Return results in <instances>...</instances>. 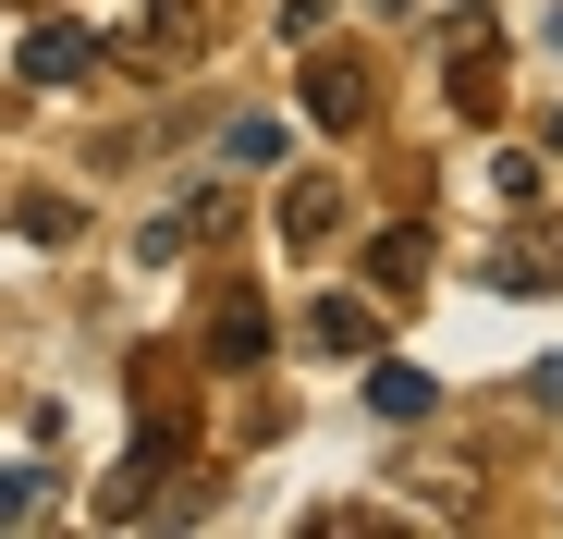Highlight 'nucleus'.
I'll return each mask as SVG.
<instances>
[{
	"label": "nucleus",
	"mask_w": 563,
	"mask_h": 539,
	"mask_svg": "<svg viewBox=\"0 0 563 539\" xmlns=\"http://www.w3.org/2000/svg\"><path fill=\"white\" fill-rule=\"evenodd\" d=\"M269 343H282V319H269V295H257V283H221V295L197 307V369H209V381H245Z\"/></svg>",
	"instance_id": "obj_1"
},
{
	"label": "nucleus",
	"mask_w": 563,
	"mask_h": 539,
	"mask_svg": "<svg viewBox=\"0 0 563 539\" xmlns=\"http://www.w3.org/2000/svg\"><path fill=\"white\" fill-rule=\"evenodd\" d=\"M135 466L147 479L197 466V405H184V369H159V355H135Z\"/></svg>",
	"instance_id": "obj_2"
},
{
	"label": "nucleus",
	"mask_w": 563,
	"mask_h": 539,
	"mask_svg": "<svg viewBox=\"0 0 563 539\" xmlns=\"http://www.w3.org/2000/svg\"><path fill=\"white\" fill-rule=\"evenodd\" d=\"M441 86H453V111H465V123H490V111H503V37H490L478 13H453V50H441Z\"/></svg>",
	"instance_id": "obj_3"
},
{
	"label": "nucleus",
	"mask_w": 563,
	"mask_h": 539,
	"mask_svg": "<svg viewBox=\"0 0 563 539\" xmlns=\"http://www.w3.org/2000/svg\"><path fill=\"white\" fill-rule=\"evenodd\" d=\"M367 111H380V74H367L355 50H319V62H307V123H319V135H355Z\"/></svg>",
	"instance_id": "obj_4"
},
{
	"label": "nucleus",
	"mask_w": 563,
	"mask_h": 539,
	"mask_svg": "<svg viewBox=\"0 0 563 539\" xmlns=\"http://www.w3.org/2000/svg\"><path fill=\"white\" fill-rule=\"evenodd\" d=\"M307 355H343V369H355V355H380V307H367V295H307Z\"/></svg>",
	"instance_id": "obj_5"
},
{
	"label": "nucleus",
	"mask_w": 563,
	"mask_h": 539,
	"mask_svg": "<svg viewBox=\"0 0 563 539\" xmlns=\"http://www.w3.org/2000/svg\"><path fill=\"white\" fill-rule=\"evenodd\" d=\"M343 233V172H295L282 185V245H331Z\"/></svg>",
	"instance_id": "obj_6"
},
{
	"label": "nucleus",
	"mask_w": 563,
	"mask_h": 539,
	"mask_svg": "<svg viewBox=\"0 0 563 539\" xmlns=\"http://www.w3.org/2000/svg\"><path fill=\"white\" fill-rule=\"evenodd\" d=\"M197 37H209V25H197V0H147L135 62H147V74H184V62H197Z\"/></svg>",
	"instance_id": "obj_7"
},
{
	"label": "nucleus",
	"mask_w": 563,
	"mask_h": 539,
	"mask_svg": "<svg viewBox=\"0 0 563 539\" xmlns=\"http://www.w3.org/2000/svg\"><path fill=\"white\" fill-rule=\"evenodd\" d=\"M417 283H429V233H417V221H393L380 245H367V295H380V307H405Z\"/></svg>",
	"instance_id": "obj_8"
},
{
	"label": "nucleus",
	"mask_w": 563,
	"mask_h": 539,
	"mask_svg": "<svg viewBox=\"0 0 563 539\" xmlns=\"http://www.w3.org/2000/svg\"><path fill=\"white\" fill-rule=\"evenodd\" d=\"M74 74H99V37L86 25H37L25 37V86H74Z\"/></svg>",
	"instance_id": "obj_9"
},
{
	"label": "nucleus",
	"mask_w": 563,
	"mask_h": 539,
	"mask_svg": "<svg viewBox=\"0 0 563 539\" xmlns=\"http://www.w3.org/2000/svg\"><path fill=\"white\" fill-rule=\"evenodd\" d=\"M429 405H441V381H429V369H393V355H380V369H367V417H393V429H417Z\"/></svg>",
	"instance_id": "obj_10"
},
{
	"label": "nucleus",
	"mask_w": 563,
	"mask_h": 539,
	"mask_svg": "<svg viewBox=\"0 0 563 539\" xmlns=\"http://www.w3.org/2000/svg\"><path fill=\"white\" fill-rule=\"evenodd\" d=\"M282 147H295V135H282V111H245V123H221V172H269Z\"/></svg>",
	"instance_id": "obj_11"
},
{
	"label": "nucleus",
	"mask_w": 563,
	"mask_h": 539,
	"mask_svg": "<svg viewBox=\"0 0 563 539\" xmlns=\"http://www.w3.org/2000/svg\"><path fill=\"white\" fill-rule=\"evenodd\" d=\"M551 270H563V257H539V245H490L478 283H490V295H551Z\"/></svg>",
	"instance_id": "obj_12"
},
{
	"label": "nucleus",
	"mask_w": 563,
	"mask_h": 539,
	"mask_svg": "<svg viewBox=\"0 0 563 539\" xmlns=\"http://www.w3.org/2000/svg\"><path fill=\"white\" fill-rule=\"evenodd\" d=\"M37 503H62V454H25V466H0V527H13V515H37Z\"/></svg>",
	"instance_id": "obj_13"
},
{
	"label": "nucleus",
	"mask_w": 563,
	"mask_h": 539,
	"mask_svg": "<svg viewBox=\"0 0 563 539\" xmlns=\"http://www.w3.org/2000/svg\"><path fill=\"white\" fill-rule=\"evenodd\" d=\"M405 491L429 515H478V466H405Z\"/></svg>",
	"instance_id": "obj_14"
},
{
	"label": "nucleus",
	"mask_w": 563,
	"mask_h": 539,
	"mask_svg": "<svg viewBox=\"0 0 563 539\" xmlns=\"http://www.w3.org/2000/svg\"><path fill=\"white\" fill-rule=\"evenodd\" d=\"M13 221H25V233H37V245H62V233H74V197H25V209H13Z\"/></svg>",
	"instance_id": "obj_15"
},
{
	"label": "nucleus",
	"mask_w": 563,
	"mask_h": 539,
	"mask_svg": "<svg viewBox=\"0 0 563 539\" xmlns=\"http://www.w3.org/2000/svg\"><path fill=\"white\" fill-rule=\"evenodd\" d=\"M527 393H539V405H563V355H539V369H527Z\"/></svg>",
	"instance_id": "obj_16"
},
{
	"label": "nucleus",
	"mask_w": 563,
	"mask_h": 539,
	"mask_svg": "<svg viewBox=\"0 0 563 539\" xmlns=\"http://www.w3.org/2000/svg\"><path fill=\"white\" fill-rule=\"evenodd\" d=\"M539 37H551V62H563V0H551V13H539Z\"/></svg>",
	"instance_id": "obj_17"
},
{
	"label": "nucleus",
	"mask_w": 563,
	"mask_h": 539,
	"mask_svg": "<svg viewBox=\"0 0 563 539\" xmlns=\"http://www.w3.org/2000/svg\"><path fill=\"white\" fill-rule=\"evenodd\" d=\"M367 13H405V0H367Z\"/></svg>",
	"instance_id": "obj_18"
}]
</instances>
